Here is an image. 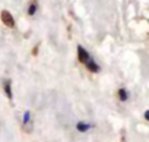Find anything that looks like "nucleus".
<instances>
[{
    "label": "nucleus",
    "instance_id": "nucleus-1",
    "mask_svg": "<svg viewBox=\"0 0 149 142\" xmlns=\"http://www.w3.org/2000/svg\"><path fill=\"white\" fill-rule=\"evenodd\" d=\"M2 21H3V24L6 25V27H9V28H12V27H15V21H13V16L8 12V10H3L2 12Z\"/></svg>",
    "mask_w": 149,
    "mask_h": 142
},
{
    "label": "nucleus",
    "instance_id": "nucleus-2",
    "mask_svg": "<svg viewBox=\"0 0 149 142\" xmlns=\"http://www.w3.org/2000/svg\"><path fill=\"white\" fill-rule=\"evenodd\" d=\"M78 57H79V62H82V63H86V62L91 60V59H89V53H88L82 45L78 47Z\"/></svg>",
    "mask_w": 149,
    "mask_h": 142
},
{
    "label": "nucleus",
    "instance_id": "nucleus-3",
    "mask_svg": "<svg viewBox=\"0 0 149 142\" xmlns=\"http://www.w3.org/2000/svg\"><path fill=\"white\" fill-rule=\"evenodd\" d=\"M86 66H88V69L91 70V72H98L100 70V66L94 62V60H89V62H86Z\"/></svg>",
    "mask_w": 149,
    "mask_h": 142
},
{
    "label": "nucleus",
    "instance_id": "nucleus-4",
    "mask_svg": "<svg viewBox=\"0 0 149 142\" xmlns=\"http://www.w3.org/2000/svg\"><path fill=\"white\" fill-rule=\"evenodd\" d=\"M76 127H78V130H81V132H86L88 129H91V125H88V123H82V122H79V123L76 125Z\"/></svg>",
    "mask_w": 149,
    "mask_h": 142
},
{
    "label": "nucleus",
    "instance_id": "nucleus-5",
    "mask_svg": "<svg viewBox=\"0 0 149 142\" xmlns=\"http://www.w3.org/2000/svg\"><path fill=\"white\" fill-rule=\"evenodd\" d=\"M5 91H6V95L9 98H12V90H10V81H5Z\"/></svg>",
    "mask_w": 149,
    "mask_h": 142
},
{
    "label": "nucleus",
    "instance_id": "nucleus-6",
    "mask_svg": "<svg viewBox=\"0 0 149 142\" xmlns=\"http://www.w3.org/2000/svg\"><path fill=\"white\" fill-rule=\"evenodd\" d=\"M118 95H120V100H121V101H126V100H127V97H129V95H127V92H126V90H123V88L118 91Z\"/></svg>",
    "mask_w": 149,
    "mask_h": 142
},
{
    "label": "nucleus",
    "instance_id": "nucleus-7",
    "mask_svg": "<svg viewBox=\"0 0 149 142\" xmlns=\"http://www.w3.org/2000/svg\"><path fill=\"white\" fill-rule=\"evenodd\" d=\"M35 10H37V5H35V2H34V3H32V5L29 6V10H28V13H29V15L32 16V15L35 13Z\"/></svg>",
    "mask_w": 149,
    "mask_h": 142
}]
</instances>
